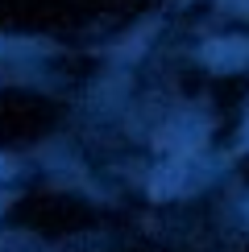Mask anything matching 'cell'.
<instances>
[{
	"instance_id": "obj_1",
	"label": "cell",
	"mask_w": 249,
	"mask_h": 252,
	"mask_svg": "<svg viewBox=\"0 0 249 252\" xmlns=\"http://www.w3.org/2000/svg\"><path fill=\"white\" fill-rule=\"evenodd\" d=\"M8 174H13V161H8V157H4V153H0V182H4V178H8Z\"/></svg>"
}]
</instances>
